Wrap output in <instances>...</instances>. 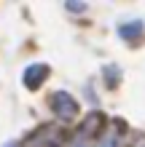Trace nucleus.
I'll list each match as a JSON object with an SVG mask.
<instances>
[{"label": "nucleus", "mask_w": 145, "mask_h": 147, "mask_svg": "<svg viewBox=\"0 0 145 147\" xmlns=\"http://www.w3.org/2000/svg\"><path fill=\"white\" fill-rule=\"evenodd\" d=\"M51 110L57 112L59 120H73L78 115V102H75L67 91H54L51 94Z\"/></svg>", "instance_id": "f257e3e1"}, {"label": "nucleus", "mask_w": 145, "mask_h": 147, "mask_svg": "<svg viewBox=\"0 0 145 147\" xmlns=\"http://www.w3.org/2000/svg\"><path fill=\"white\" fill-rule=\"evenodd\" d=\"M46 78H48V64H30L27 70H24L22 80H24V86H27V88H38Z\"/></svg>", "instance_id": "f03ea898"}, {"label": "nucleus", "mask_w": 145, "mask_h": 147, "mask_svg": "<svg viewBox=\"0 0 145 147\" xmlns=\"http://www.w3.org/2000/svg\"><path fill=\"white\" fill-rule=\"evenodd\" d=\"M54 144V131H51V126H43L40 131L30 134L27 142H24V147H51Z\"/></svg>", "instance_id": "7ed1b4c3"}, {"label": "nucleus", "mask_w": 145, "mask_h": 147, "mask_svg": "<svg viewBox=\"0 0 145 147\" xmlns=\"http://www.w3.org/2000/svg\"><path fill=\"white\" fill-rule=\"evenodd\" d=\"M142 22L140 19H134V22H124V24H118V35H121L124 40H137L142 35Z\"/></svg>", "instance_id": "20e7f679"}, {"label": "nucleus", "mask_w": 145, "mask_h": 147, "mask_svg": "<svg viewBox=\"0 0 145 147\" xmlns=\"http://www.w3.org/2000/svg\"><path fill=\"white\" fill-rule=\"evenodd\" d=\"M94 147H121V128H108L105 134H99Z\"/></svg>", "instance_id": "39448f33"}, {"label": "nucleus", "mask_w": 145, "mask_h": 147, "mask_svg": "<svg viewBox=\"0 0 145 147\" xmlns=\"http://www.w3.org/2000/svg\"><path fill=\"white\" fill-rule=\"evenodd\" d=\"M67 11H86L83 3H67Z\"/></svg>", "instance_id": "423d86ee"}, {"label": "nucleus", "mask_w": 145, "mask_h": 147, "mask_svg": "<svg viewBox=\"0 0 145 147\" xmlns=\"http://www.w3.org/2000/svg\"><path fill=\"white\" fill-rule=\"evenodd\" d=\"M3 147H19V144H16V142H5Z\"/></svg>", "instance_id": "0eeeda50"}]
</instances>
